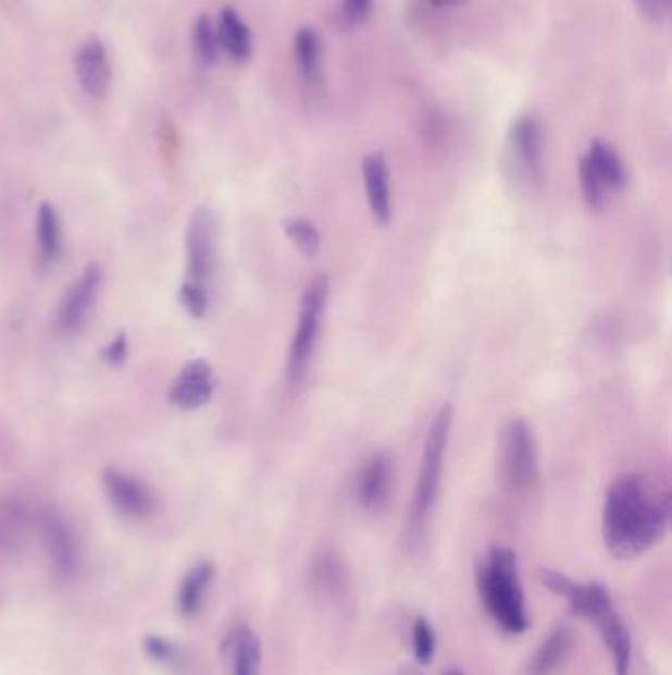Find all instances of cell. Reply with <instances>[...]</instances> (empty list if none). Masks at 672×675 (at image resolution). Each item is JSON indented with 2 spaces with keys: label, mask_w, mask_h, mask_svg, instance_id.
I'll return each mask as SVG.
<instances>
[{
  "label": "cell",
  "mask_w": 672,
  "mask_h": 675,
  "mask_svg": "<svg viewBox=\"0 0 672 675\" xmlns=\"http://www.w3.org/2000/svg\"><path fill=\"white\" fill-rule=\"evenodd\" d=\"M327 296H329V281L324 274L312 279L304 289V295L300 300V315H298V328H296L293 344L288 349V380L293 383L304 380L308 368L314 358L318 338L322 330V320L326 312Z\"/></svg>",
  "instance_id": "cell-4"
},
{
  "label": "cell",
  "mask_w": 672,
  "mask_h": 675,
  "mask_svg": "<svg viewBox=\"0 0 672 675\" xmlns=\"http://www.w3.org/2000/svg\"><path fill=\"white\" fill-rule=\"evenodd\" d=\"M296 58L300 72L308 82H315L320 77V60H322V44L314 28L304 26L296 34Z\"/></svg>",
  "instance_id": "cell-23"
},
{
  "label": "cell",
  "mask_w": 672,
  "mask_h": 675,
  "mask_svg": "<svg viewBox=\"0 0 672 675\" xmlns=\"http://www.w3.org/2000/svg\"><path fill=\"white\" fill-rule=\"evenodd\" d=\"M229 675H261V640L249 626H235L223 642Z\"/></svg>",
  "instance_id": "cell-14"
},
{
  "label": "cell",
  "mask_w": 672,
  "mask_h": 675,
  "mask_svg": "<svg viewBox=\"0 0 672 675\" xmlns=\"http://www.w3.org/2000/svg\"><path fill=\"white\" fill-rule=\"evenodd\" d=\"M441 675H463L460 670H446Z\"/></svg>",
  "instance_id": "cell-36"
},
{
  "label": "cell",
  "mask_w": 672,
  "mask_h": 675,
  "mask_svg": "<svg viewBox=\"0 0 672 675\" xmlns=\"http://www.w3.org/2000/svg\"><path fill=\"white\" fill-rule=\"evenodd\" d=\"M74 65L77 82L87 96L94 99L105 96L111 84V68L101 40H87L75 53Z\"/></svg>",
  "instance_id": "cell-13"
},
{
  "label": "cell",
  "mask_w": 672,
  "mask_h": 675,
  "mask_svg": "<svg viewBox=\"0 0 672 675\" xmlns=\"http://www.w3.org/2000/svg\"><path fill=\"white\" fill-rule=\"evenodd\" d=\"M40 536L52 569L62 577H72L79 565V545L74 528L58 510H43L40 516Z\"/></svg>",
  "instance_id": "cell-9"
},
{
  "label": "cell",
  "mask_w": 672,
  "mask_h": 675,
  "mask_svg": "<svg viewBox=\"0 0 672 675\" xmlns=\"http://www.w3.org/2000/svg\"><path fill=\"white\" fill-rule=\"evenodd\" d=\"M194 46H196V53H198L201 64H215V60L220 56V36H217V30H215V26H213L208 14H201L200 19L196 21Z\"/></svg>",
  "instance_id": "cell-25"
},
{
  "label": "cell",
  "mask_w": 672,
  "mask_h": 675,
  "mask_svg": "<svg viewBox=\"0 0 672 675\" xmlns=\"http://www.w3.org/2000/svg\"><path fill=\"white\" fill-rule=\"evenodd\" d=\"M399 675H424V674H422L419 667H414V665H407V667H402V670H400Z\"/></svg>",
  "instance_id": "cell-35"
},
{
  "label": "cell",
  "mask_w": 672,
  "mask_h": 675,
  "mask_svg": "<svg viewBox=\"0 0 672 675\" xmlns=\"http://www.w3.org/2000/svg\"><path fill=\"white\" fill-rule=\"evenodd\" d=\"M452 405H444L440 412L436 413L434 419H432L428 437H426V443H424L421 472H419V480H416V488H414V498H412V510H410V531L414 536L421 533L426 519L431 516L432 506L436 502L441 470H444L446 449H448L450 431H452Z\"/></svg>",
  "instance_id": "cell-3"
},
{
  "label": "cell",
  "mask_w": 672,
  "mask_h": 675,
  "mask_svg": "<svg viewBox=\"0 0 672 675\" xmlns=\"http://www.w3.org/2000/svg\"><path fill=\"white\" fill-rule=\"evenodd\" d=\"M635 4H637V11L652 22L664 21L671 9V0H635Z\"/></svg>",
  "instance_id": "cell-31"
},
{
  "label": "cell",
  "mask_w": 672,
  "mask_h": 675,
  "mask_svg": "<svg viewBox=\"0 0 672 675\" xmlns=\"http://www.w3.org/2000/svg\"><path fill=\"white\" fill-rule=\"evenodd\" d=\"M310 580H312V587L320 597L336 601L346 591V567L334 553H322L312 563Z\"/></svg>",
  "instance_id": "cell-21"
},
{
  "label": "cell",
  "mask_w": 672,
  "mask_h": 675,
  "mask_svg": "<svg viewBox=\"0 0 672 675\" xmlns=\"http://www.w3.org/2000/svg\"><path fill=\"white\" fill-rule=\"evenodd\" d=\"M393 482V463L387 454H377L361 468L356 480V498L359 506L375 512L385 506Z\"/></svg>",
  "instance_id": "cell-15"
},
{
  "label": "cell",
  "mask_w": 672,
  "mask_h": 675,
  "mask_svg": "<svg viewBox=\"0 0 672 675\" xmlns=\"http://www.w3.org/2000/svg\"><path fill=\"white\" fill-rule=\"evenodd\" d=\"M284 233L306 257H314L320 251L322 237L315 230L314 223L302 220V218H290L284 222Z\"/></svg>",
  "instance_id": "cell-26"
},
{
  "label": "cell",
  "mask_w": 672,
  "mask_h": 675,
  "mask_svg": "<svg viewBox=\"0 0 672 675\" xmlns=\"http://www.w3.org/2000/svg\"><path fill=\"white\" fill-rule=\"evenodd\" d=\"M412 650H414V658L416 662L421 664H428L436 650V638H434V630H432L431 624L426 618H416L414 626H412Z\"/></svg>",
  "instance_id": "cell-29"
},
{
  "label": "cell",
  "mask_w": 672,
  "mask_h": 675,
  "mask_svg": "<svg viewBox=\"0 0 672 675\" xmlns=\"http://www.w3.org/2000/svg\"><path fill=\"white\" fill-rule=\"evenodd\" d=\"M363 180L368 192L369 210L381 225L390 220V186L387 160L381 152H371L363 160Z\"/></svg>",
  "instance_id": "cell-16"
},
{
  "label": "cell",
  "mask_w": 672,
  "mask_h": 675,
  "mask_svg": "<svg viewBox=\"0 0 672 675\" xmlns=\"http://www.w3.org/2000/svg\"><path fill=\"white\" fill-rule=\"evenodd\" d=\"M545 128L536 115H523L509 128L505 162L511 174L521 182L533 184L543 176Z\"/></svg>",
  "instance_id": "cell-5"
},
{
  "label": "cell",
  "mask_w": 672,
  "mask_h": 675,
  "mask_svg": "<svg viewBox=\"0 0 672 675\" xmlns=\"http://www.w3.org/2000/svg\"><path fill=\"white\" fill-rule=\"evenodd\" d=\"M344 14L351 24L368 21L371 14V0H344Z\"/></svg>",
  "instance_id": "cell-33"
},
{
  "label": "cell",
  "mask_w": 672,
  "mask_h": 675,
  "mask_svg": "<svg viewBox=\"0 0 672 675\" xmlns=\"http://www.w3.org/2000/svg\"><path fill=\"white\" fill-rule=\"evenodd\" d=\"M215 390V378L210 364L203 359L188 361L178 378L170 385V402L179 409H198L210 402Z\"/></svg>",
  "instance_id": "cell-11"
},
{
  "label": "cell",
  "mask_w": 672,
  "mask_h": 675,
  "mask_svg": "<svg viewBox=\"0 0 672 675\" xmlns=\"http://www.w3.org/2000/svg\"><path fill=\"white\" fill-rule=\"evenodd\" d=\"M505 482L515 492H526L538 480V454L535 437L521 419L509 422L501 454Z\"/></svg>",
  "instance_id": "cell-6"
},
{
  "label": "cell",
  "mask_w": 672,
  "mask_h": 675,
  "mask_svg": "<svg viewBox=\"0 0 672 675\" xmlns=\"http://www.w3.org/2000/svg\"><path fill=\"white\" fill-rule=\"evenodd\" d=\"M179 303L191 318H201L210 308V291L208 286L182 283L179 286Z\"/></svg>",
  "instance_id": "cell-28"
},
{
  "label": "cell",
  "mask_w": 672,
  "mask_h": 675,
  "mask_svg": "<svg viewBox=\"0 0 672 675\" xmlns=\"http://www.w3.org/2000/svg\"><path fill=\"white\" fill-rule=\"evenodd\" d=\"M26 526V510L21 502L0 498V548H11L21 541Z\"/></svg>",
  "instance_id": "cell-24"
},
{
  "label": "cell",
  "mask_w": 672,
  "mask_h": 675,
  "mask_svg": "<svg viewBox=\"0 0 672 675\" xmlns=\"http://www.w3.org/2000/svg\"><path fill=\"white\" fill-rule=\"evenodd\" d=\"M221 48H225V52L229 53L235 60H247L251 56L252 34L249 26L241 21V16L237 14L235 9L227 7L221 12L220 30Z\"/></svg>",
  "instance_id": "cell-22"
},
{
  "label": "cell",
  "mask_w": 672,
  "mask_h": 675,
  "mask_svg": "<svg viewBox=\"0 0 672 675\" xmlns=\"http://www.w3.org/2000/svg\"><path fill=\"white\" fill-rule=\"evenodd\" d=\"M477 589L485 611L507 634H523L528 628L525 594L519 579V563L513 549L491 548L477 569Z\"/></svg>",
  "instance_id": "cell-2"
},
{
  "label": "cell",
  "mask_w": 672,
  "mask_h": 675,
  "mask_svg": "<svg viewBox=\"0 0 672 675\" xmlns=\"http://www.w3.org/2000/svg\"><path fill=\"white\" fill-rule=\"evenodd\" d=\"M588 621L596 624L603 642L608 646L615 665V675H630L633 640L630 628L621 621L613 602H606L603 606H599Z\"/></svg>",
  "instance_id": "cell-12"
},
{
  "label": "cell",
  "mask_w": 672,
  "mask_h": 675,
  "mask_svg": "<svg viewBox=\"0 0 672 675\" xmlns=\"http://www.w3.org/2000/svg\"><path fill=\"white\" fill-rule=\"evenodd\" d=\"M62 240L60 213L53 204L43 201L36 216V243L42 263L52 265L58 261V257L62 254Z\"/></svg>",
  "instance_id": "cell-19"
},
{
  "label": "cell",
  "mask_w": 672,
  "mask_h": 675,
  "mask_svg": "<svg viewBox=\"0 0 672 675\" xmlns=\"http://www.w3.org/2000/svg\"><path fill=\"white\" fill-rule=\"evenodd\" d=\"M107 498L119 514L126 517H147L157 507V498L145 482L119 468H107L103 475Z\"/></svg>",
  "instance_id": "cell-10"
},
{
  "label": "cell",
  "mask_w": 672,
  "mask_h": 675,
  "mask_svg": "<svg viewBox=\"0 0 672 675\" xmlns=\"http://www.w3.org/2000/svg\"><path fill=\"white\" fill-rule=\"evenodd\" d=\"M147 654L160 664H172L178 660V648L162 636H148L145 640Z\"/></svg>",
  "instance_id": "cell-30"
},
{
  "label": "cell",
  "mask_w": 672,
  "mask_h": 675,
  "mask_svg": "<svg viewBox=\"0 0 672 675\" xmlns=\"http://www.w3.org/2000/svg\"><path fill=\"white\" fill-rule=\"evenodd\" d=\"M671 526V492L642 475H623L603 504V543L615 560H635Z\"/></svg>",
  "instance_id": "cell-1"
},
{
  "label": "cell",
  "mask_w": 672,
  "mask_h": 675,
  "mask_svg": "<svg viewBox=\"0 0 672 675\" xmlns=\"http://www.w3.org/2000/svg\"><path fill=\"white\" fill-rule=\"evenodd\" d=\"M103 285V271L99 265L85 267L82 274L75 279L70 289L63 293L58 305L55 322L65 334H74L84 327L89 312L94 310L95 300Z\"/></svg>",
  "instance_id": "cell-8"
},
{
  "label": "cell",
  "mask_w": 672,
  "mask_h": 675,
  "mask_svg": "<svg viewBox=\"0 0 672 675\" xmlns=\"http://www.w3.org/2000/svg\"><path fill=\"white\" fill-rule=\"evenodd\" d=\"M594 172L598 174L599 182L603 184L606 191H620L627 182L625 164L620 159V155L603 140H592L588 155H586Z\"/></svg>",
  "instance_id": "cell-20"
},
{
  "label": "cell",
  "mask_w": 672,
  "mask_h": 675,
  "mask_svg": "<svg viewBox=\"0 0 672 675\" xmlns=\"http://www.w3.org/2000/svg\"><path fill=\"white\" fill-rule=\"evenodd\" d=\"M572 650V630L567 624H560L552 633L548 634L545 642L538 646L536 654L531 658L526 665L525 675H555L560 665L567 662L568 654Z\"/></svg>",
  "instance_id": "cell-17"
},
{
  "label": "cell",
  "mask_w": 672,
  "mask_h": 675,
  "mask_svg": "<svg viewBox=\"0 0 672 675\" xmlns=\"http://www.w3.org/2000/svg\"><path fill=\"white\" fill-rule=\"evenodd\" d=\"M580 182H582V194L584 200L588 201L592 210H601L606 206V188L599 182L598 174L592 169L588 159L584 157L580 162Z\"/></svg>",
  "instance_id": "cell-27"
},
{
  "label": "cell",
  "mask_w": 672,
  "mask_h": 675,
  "mask_svg": "<svg viewBox=\"0 0 672 675\" xmlns=\"http://www.w3.org/2000/svg\"><path fill=\"white\" fill-rule=\"evenodd\" d=\"M217 255V220L208 208L194 211L186 233V283L208 286Z\"/></svg>",
  "instance_id": "cell-7"
},
{
  "label": "cell",
  "mask_w": 672,
  "mask_h": 675,
  "mask_svg": "<svg viewBox=\"0 0 672 675\" xmlns=\"http://www.w3.org/2000/svg\"><path fill=\"white\" fill-rule=\"evenodd\" d=\"M470 0H431L432 7H438V9H448V7H462L468 4Z\"/></svg>",
  "instance_id": "cell-34"
},
{
  "label": "cell",
  "mask_w": 672,
  "mask_h": 675,
  "mask_svg": "<svg viewBox=\"0 0 672 675\" xmlns=\"http://www.w3.org/2000/svg\"><path fill=\"white\" fill-rule=\"evenodd\" d=\"M126 356H128V344H126L125 334H119V336L113 338L107 344V348L103 349V358L111 366H121L125 361Z\"/></svg>",
  "instance_id": "cell-32"
},
{
  "label": "cell",
  "mask_w": 672,
  "mask_h": 675,
  "mask_svg": "<svg viewBox=\"0 0 672 675\" xmlns=\"http://www.w3.org/2000/svg\"><path fill=\"white\" fill-rule=\"evenodd\" d=\"M213 579L215 565L210 561H201L186 573L178 592V609L184 616H196L203 609Z\"/></svg>",
  "instance_id": "cell-18"
}]
</instances>
